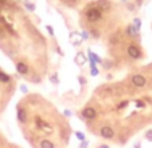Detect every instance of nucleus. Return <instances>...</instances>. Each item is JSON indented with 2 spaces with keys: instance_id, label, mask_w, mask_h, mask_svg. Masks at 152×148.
I'll return each instance as SVG.
<instances>
[{
  "instance_id": "obj_8",
  "label": "nucleus",
  "mask_w": 152,
  "mask_h": 148,
  "mask_svg": "<svg viewBox=\"0 0 152 148\" xmlns=\"http://www.w3.org/2000/svg\"><path fill=\"white\" fill-rule=\"evenodd\" d=\"M97 8L100 11H108L110 8V3L108 0H98L97 1Z\"/></svg>"
},
{
  "instance_id": "obj_15",
  "label": "nucleus",
  "mask_w": 152,
  "mask_h": 148,
  "mask_svg": "<svg viewBox=\"0 0 152 148\" xmlns=\"http://www.w3.org/2000/svg\"><path fill=\"white\" fill-rule=\"evenodd\" d=\"M24 6L27 7L28 11H35V4H31L30 1H24Z\"/></svg>"
},
{
  "instance_id": "obj_6",
  "label": "nucleus",
  "mask_w": 152,
  "mask_h": 148,
  "mask_svg": "<svg viewBox=\"0 0 152 148\" xmlns=\"http://www.w3.org/2000/svg\"><path fill=\"white\" fill-rule=\"evenodd\" d=\"M16 71L19 74H22V75H26L27 73H28V66H27V63L24 62H18L16 63Z\"/></svg>"
},
{
  "instance_id": "obj_23",
  "label": "nucleus",
  "mask_w": 152,
  "mask_h": 148,
  "mask_svg": "<svg viewBox=\"0 0 152 148\" xmlns=\"http://www.w3.org/2000/svg\"><path fill=\"white\" fill-rule=\"evenodd\" d=\"M88 38H89V32H88V31H83L82 32V39H88Z\"/></svg>"
},
{
  "instance_id": "obj_12",
  "label": "nucleus",
  "mask_w": 152,
  "mask_h": 148,
  "mask_svg": "<svg viewBox=\"0 0 152 148\" xmlns=\"http://www.w3.org/2000/svg\"><path fill=\"white\" fill-rule=\"evenodd\" d=\"M75 62H77L80 66L85 65V62H86V57H85V54H83V53H78L77 57H75Z\"/></svg>"
},
{
  "instance_id": "obj_32",
  "label": "nucleus",
  "mask_w": 152,
  "mask_h": 148,
  "mask_svg": "<svg viewBox=\"0 0 152 148\" xmlns=\"http://www.w3.org/2000/svg\"><path fill=\"white\" fill-rule=\"evenodd\" d=\"M135 148H140V147H139V145H137V144H136V145H135Z\"/></svg>"
},
{
  "instance_id": "obj_14",
  "label": "nucleus",
  "mask_w": 152,
  "mask_h": 148,
  "mask_svg": "<svg viewBox=\"0 0 152 148\" xmlns=\"http://www.w3.org/2000/svg\"><path fill=\"white\" fill-rule=\"evenodd\" d=\"M132 24H133V26H135L137 30H140V27H141V20L139 19V18H135V19H133V23H132Z\"/></svg>"
},
{
  "instance_id": "obj_25",
  "label": "nucleus",
  "mask_w": 152,
  "mask_h": 148,
  "mask_svg": "<svg viewBox=\"0 0 152 148\" xmlns=\"http://www.w3.org/2000/svg\"><path fill=\"white\" fill-rule=\"evenodd\" d=\"M20 89H22V92H23V93H27V92H28V90H27V86L26 85H23Z\"/></svg>"
},
{
  "instance_id": "obj_22",
  "label": "nucleus",
  "mask_w": 152,
  "mask_h": 148,
  "mask_svg": "<svg viewBox=\"0 0 152 148\" xmlns=\"http://www.w3.org/2000/svg\"><path fill=\"white\" fill-rule=\"evenodd\" d=\"M126 105H128V101H124V103H121L120 105H118V109H123V108H125Z\"/></svg>"
},
{
  "instance_id": "obj_7",
  "label": "nucleus",
  "mask_w": 152,
  "mask_h": 148,
  "mask_svg": "<svg viewBox=\"0 0 152 148\" xmlns=\"http://www.w3.org/2000/svg\"><path fill=\"white\" fill-rule=\"evenodd\" d=\"M18 120L19 122H26L27 121V111L24 108H18Z\"/></svg>"
},
{
  "instance_id": "obj_17",
  "label": "nucleus",
  "mask_w": 152,
  "mask_h": 148,
  "mask_svg": "<svg viewBox=\"0 0 152 148\" xmlns=\"http://www.w3.org/2000/svg\"><path fill=\"white\" fill-rule=\"evenodd\" d=\"M75 137H77L78 140H81V141H83V140H85V135H83L82 132H75Z\"/></svg>"
},
{
  "instance_id": "obj_9",
  "label": "nucleus",
  "mask_w": 152,
  "mask_h": 148,
  "mask_svg": "<svg viewBox=\"0 0 152 148\" xmlns=\"http://www.w3.org/2000/svg\"><path fill=\"white\" fill-rule=\"evenodd\" d=\"M126 34L132 38H139V30L136 29L133 24H129V26L126 27Z\"/></svg>"
},
{
  "instance_id": "obj_10",
  "label": "nucleus",
  "mask_w": 152,
  "mask_h": 148,
  "mask_svg": "<svg viewBox=\"0 0 152 148\" xmlns=\"http://www.w3.org/2000/svg\"><path fill=\"white\" fill-rule=\"evenodd\" d=\"M39 148H55V145H54V143L50 141V140L43 139V140H40V143H39Z\"/></svg>"
},
{
  "instance_id": "obj_5",
  "label": "nucleus",
  "mask_w": 152,
  "mask_h": 148,
  "mask_svg": "<svg viewBox=\"0 0 152 148\" xmlns=\"http://www.w3.org/2000/svg\"><path fill=\"white\" fill-rule=\"evenodd\" d=\"M82 116H83V119H86V120H94L96 117H97V111H96L94 108H85L82 111Z\"/></svg>"
},
{
  "instance_id": "obj_30",
  "label": "nucleus",
  "mask_w": 152,
  "mask_h": 148,
  "mask_svg": "<svg viewBox=\"0 0 152 148\" xmlns=\"http://www.w3.org/2000/svg\"><path fill=\"white\" fill-rule=\"evenodd\" d=\"M98 148H109V147H108V145H105V144H104V145H100V147H98Z\"/></svg>"
},
{
  "instance_id": "obj_2",
  "label": "nucleus",
  "mask_w": 152,
  "mask_h": 148,
  "mask_svg": "<svg viewBox=\"0 0 152 148\" xmlns=\"http://www.w3.org/2000/svg\"><path fill=\"white\" fill-rule=\"evenodd\" d=\"M126 53H128V55L132 58V59H140L141 58L140 48H139L137 45H135V43H131V45L126 47Z\"/></svg>"
},
{
  "instance_id": "obj_20",
  "label": "nucleus",
  "mask_w": 152,
  "mask_h": 148,
  "mask_svg": "<svg viewBox=\"0 0 152 148\" xmlns=\"http://www.w3.org/2000/svg\"><path fill=\"white\" fill-rule=\"evenodd\" d=\"M78 81H80L81 85H86V82H88V81L85 80V77H78Z\"/></svg>"
},
{
  "instance_id": "obj_16",
  "label": "nucleus",
  "mask_w": 152,
  "mask_h": 148,
  "mask_svg": "<svg viewBox=\"0 0 152 148\" xmlns=\"http://www.w3.org/2000/svg\"><path fill=\"white\" fill-rule=\"evenodd\" d=\"M50 81H51L53 84H55V85H57L58 82H59V80H58V74L55 73V74H53L51 75V78H50Z\"/></svg>"
},
{
  "instance_id": "obj_11",
  "label": "nucleus",
  "mask_w": 152,
  "mask_h": 148,
  "mask_svg": "<svg viewBox=\"0 0 152 148\" xmlns=\"http://www.w3.org/2000/svg\"><path fill=\"white\" fill-rule=\"evenodd\" d=\"M88 54H89V57H88V59H90V61H93L94 63H102V59H101L100 57H98L97 54H94V53H92L89 50L88 51Z\"/></svg>"
},
{
  "instance_id": "obj_21",
  "label": "nucleus",
  "mask_w": 152,
  "mask_h": 148,
  "mask_svg": "<svg viewBox=\"0 0 152 148\" xmlns=\"http://www.w3.org/2000/svg\"><path fill=\"white\" fill-rule=\"evenodd\" d=\"M46 29H47V31H49L50 35H54V30H53L51 26H46Z\"/></svg>"
},
{
  "instance_id": "obj_31",
  "label": "nucleus",
  "mask_w": 152,
  "mask_h": 148,
  "mask_svg": "<svg viewBox=\"0 0 152 148\" xmlns=\"http://www.w3.org/2000/svg\"><path fill=\"white\" fill-rule=\"evenodd\" d=\"M141 3H143V0H137V6H141Z\"/></svg>"
},
{
  "instance_id": "obj_4",
  "label": "nucleus",
  "mask_w": 152,
  "mask_h": 148,
  "mask_svg": "<svg viewBox=\"0 0 152 148\" xmlns=\"http://www.w3.org/2000/svg\"><path fill=\"white\" fill-rule=\"evenodd\" d=\"M100 136L104 137V139H113V136H115V131H113L112 127L105 125L100 129Z\"/></svg>"
},
{
  "instance_id": "obj_18",
  "label": "nucleus",
  "mask_w": 152,
  "mask_h": 148,
  "mask_svg": "<svg viewBox=\"0 0 152 148\" xmlns=\"http://www.w3.org/2000/svg\"><path fill=\"white\" fill-rule=\"evenodd\" d=\"M90 75H93V77L98 75V69L97 67H92V69H90Z\"/></svg>"
},
{
  "instance_id": "obj_24",
  "label": "nucleus",
  "mask_w": 152,
  "mask_h": 148,
  "mask_svg": "<svg viewBox=\"0 0 152 148\" xmlns=\"http://www.w3.org/2000/svg\"><path fill=\"white\" fill-rule=\"evenodd\" d=\"M88 144H89V143L86 141V140H83V141H82V144H81V147H80V148H88Z\"/></svg>"
},
{
  "instance_id": "obj_1",
  "label": "nucleus",
  "mask_w": 152,
  "mask_h": 148,
  "mask_svg": "<svg viewBox=\"0 0 152 148\" xmlns=\"http://www.w3.org/2000/svg\"><path fill=\"white\" fill-rule=\"evenodd\" d=\"M102 18V11H100L98 8H90L86 12V19L89 22H98Z\"/></svg>"
},
{
  "instance_id": "obj_29",
  "label": "nucleus",
  "mask_w": 152,
  "mask_h": 148,
  "mask_svg": "<svg viewBox=\"0 0 152 148\" xmlns=\"http://www.w3.org/2000/svg\"><path fill=\"white\" fill-rule=\"evenodd\" d=\"M133 8H135V7H133L132 4H129V6H128V10H133Z\"/></svg>"
},
{
  "instance_id": "obj_27",
  "label": "nucleus",
  "mask_w": 152,
  "mask_h": 148,
  "mask_svg": "<svg viewBox=\"0 0 152 148\" xmlns=\"http://www.w3.org/2000/svg\"><path fill=\"white\" fill-rule=\"evenodd\" d=\"M4 6H6V1H4V0H0V8L4 7Z\"/></svg>"
},
{
  "instance_id": "obj_3",
  "label": "nucleus",
  "mask_w": 152,
  "mask_h": 148,
  "mask_svg": "<svg viewBox=\"0 0 152 148\" xmlns=\"http://www.w3.org/2000/svg\"><path fill=\"white\" fill-rule=\"evenodd\" d=\"M131 80H132V84L136 86V88H143L147 82V78L144 77L143 74H135V75H132Z\"/></svg>"
},
{
  "instance_id": "obj_28",
  "label": "nucleus",
  "mask_w": 152,
  "mask_h": 148,
  "mask_svg": "<svg viewBox=\"0 0 152 148\" xmlns=\"http://www.w3.org/2000/svg\"><path fill=\"white\" fill-rule=\"evenodd\" d=\"M65 116H66V117H70V116H72V113H70L69 111H65Z\"/></svg>"
},
{
  "instance_id": "obj_19",
  "label": "nucleus",
  "mask_w": 152,
  "mask_h": 148,
  "mask_svg": "<svg viewBox=\"0 0 152 148\" xmlns=\"http://www.w3.org/2000/svg\"><path fill=\"white\" fill-rule=\"evenodd\" d=\"M145 139L147 140H149V141H152V131H148L145 133Z\"/></svg>"
},
{
  "instance_id": "obj_13",
  "label": "nucleus",
  "mask_w": 152,
  "mask_h": 148,
  "mask_svg": "<svg viewBox=\"0 0 152 148\" xmlns=\"http://www.w3.org/2000/svg\"><path fill=\"white\" fill-rule=\"evenodd\" d=\"M11 81V77H10L8 74L3 73V71H0V82H3V84H7Z\"/></svg>"
},
{
  "instance_id": "obj_26",
  "label": "nucleus",
  "mask_w": 152,
  "mask_h": 148,
  "mask_svg": "<svg viewBox=\"0 0 152 148\" xmlns=\"http://www.w3.org/2000/svg\"><path fill=\"white\" fill-rule=\"evenodd\" d=\"M104 65L106 66L105 69H109V66H110V62H108V61H105V62H104Z\"/></svg>"
}]
</instances>
